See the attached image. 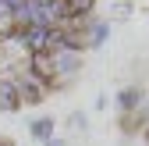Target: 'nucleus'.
Wrapping results in <instances>:
<instances>
[{"label": "nucleus", "mask_w": 149, "mask_h": 146, "mask_svg": "<svg viewBox=\"0 0 149 146\" xmlns=\"http://www.w3.org/2000/svg\"><path fill=\"white\" fill-rule=\"evenodd\" d=\"M14 89H18V100H22V107H36V103H43L50 96V86L43 79H36L29 68L18 71V79H14Z\"/></svg>", "instance_id": "obj_1"}, {"label": "nucleus", "mask_w": 149, "mask_h": 146, "mask_svg": "<svg viewBox=\"0 0 149 146\" xmlns=\"http://www.w3.org/2000/svg\"><path fill=\"white\" fill-rule=\"evenodd\" d=\"M50 57H53V89L57 86H68L74 75L82 71V53H74V50H50Z\"/></svg>", "instance_id": "obj_2"}, {"label": "nucleus", "mask_w": 149, "mask_h": 146, "mask_svg": "<svg viewBox=\"0 0 149 146\" xmlns=\"http://www.w3.org/2000/svg\"><path fill=\"white\" fill-rule=\"evenodd\" d=\"M142 103H146V89H142V86H124L121 93H117L121 114H135V111H142Z\"/></svg>", "instance_id": "obj_3"}, {"label": "nucleus", "mask_w": 149, "mask_h": 146, "mask_svg": "<svg viewBox=\"0 0 149 146\" xmlns=\"http://www.w3.org/2000/svg\"><path fill=\"white\" fill-rule=\"evenodd\" d=\"M29 132H32V139L36 142H46V139H53V132H57V118H36L32 125H29Z\"/></svg>", "instance_id": "obj_4"}, {"label": "nucleus", "mask_w": 149, "mask_h": 146, "mask_svg": "<svg viewBox=\"0 0 149 146\" xmlns=\"http://www.w3.org/2000/svg\"><path fill=\"white\" fill-rule=\"evenodd\" d=\"M18 107H22V100H18V89H14V82L0 79V111H18Z\"/></svg>", "instance_id": "obj_5"}, {"label": "nucleus", "mask_w": 149, "mask_h": 146, "mask_svg": "<svg viewBox=\"0 0 149 146\" xmlns=\"http://www.w3.org/2000/svg\"><path fill=\"white\" fill-rule=\"evenodd\" d=\"M107 36H110V22H103V18H92V25H89V50H92V46H103V43H107Z\"/></svg>", "instance_id": "obj_6"}, {"label": "nucleus", "mask_w": 149, "mask_h": 146, "mask_svg": "<svg viewBox=\"0 0 149 146\" xmlns=\"http://www.w3.org/2000/svg\"><path fill=\"white\" fill-rule=\"evenodd\" d=\"M71 128L74 132H85L89 128V125H85V114H71Z\"/></svg>", "instance_id": "obj_7"}, {"label": "nucleus", "mask_w": 149, "mask_h": 146, "mask_svg": "<svg viewBox=\"0 0 149 146\" xmlns=\"http://www.w3.org/2000/svg\"><path fill=\"white\" fill-rule=\"evenodd\" d=\"M114 14H117V18H128V14H132V7H128V4H124V0H121V4H117V11H114Z\"/></svg>", "instance_id": "obj_8"}, {"label": "nucleus", "mask_w": 149, "mask_h": 146, "mask_svg": "<svg viewBox=\"0 0 149 146\" xmlns=\"http://www.w3.org/2000/svg\"><path fill=\"white\" fill-rule=\"evenodd\" d=\"M43 146H68V142H64V139H57V135H53V139H46Z\"/></svg>", "instance_id": "obj_9"}, {"label": "nucleus", "mask_w": 149, "mask_h": 146, "mask_svg": "<svg viewBox=\"0 0 149 146\" xmlns=\"http://www.w3.org/2000/svg\"><path fill=\"white\" fill-rule=\"evenodd\" d=\"M142 139H146V146H149V125H146V128H142Z\"/></svg>", "instance_id": "obj_10"}, {"label": "nucleus", "mask_w": 149, "mask_h": 146, "mask_svg": "<svg viewBox=\"0 0 149 146\" xmlns=\"http://www.w3.org/2000/svg\"><path fill=\"white\" fill-rule=\"evenodd\" d=\"M0 146H14V142H11V139H4V135H0Z\"/></svg>", "instance_id": "obj_11"}]
</instances>
